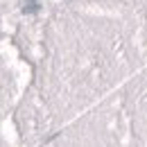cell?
Here are the masks:
<instances>
[{"label":"cell","mask_w":147,"mask_h":147,"mask_svg":"<svg viewBox=\"0 0 147 147\" xmlns=\"http://www.w3.org/2000/svg\"><path fill=\"white\" fill-rule=\"evenodd\" d=\"M36 9H38V0H30V2L25 5V9H23V11H25V14H34Z\"/></svg>","instance_id":"1"}]
</instances>
